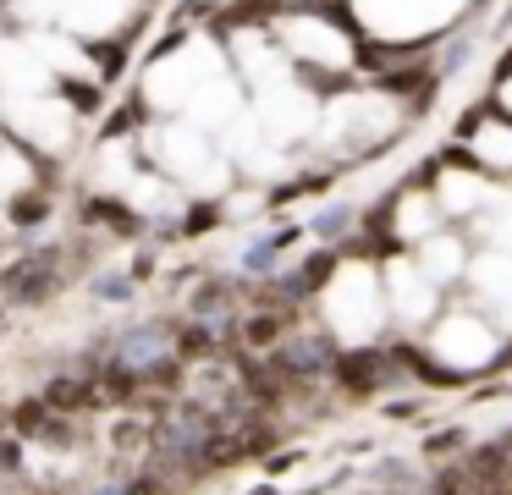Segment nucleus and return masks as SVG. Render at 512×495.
<instances>
[{"label":"nucleus","instance_id":"nucleus-1","mask_svg":"<svg viewBox=\"0 0 512 495\" xmlns=\"http://www.w3.org/2000/svg\"><path fill=\"white\" fill-rule=\"evenodd\" d=\"M67 275H72L67 248H56V242H50V248H28L0 270V303L6 308H39L67 286Z\"/></svg>","mask_w":512,"mask_h":495},{"label":"nucleus","instance_id":"nucleus-2","mask_svg":"<svg viewBox=\"0 0 512 495\" xmlns=\"http://www.w3.org/2000/svg\"><path fill=\"white\" fill-rule=\"evenodd\" d=\"M171 352H177L182 363H199L215 352V325L210 319H188L182 330H171Z\"/></svg>","mask_w":512,"mask_h":495},{"label":"nucleus","instance_id":"nucleus-3","mask_svg":"<svg viewBox=\"0 0 512 495\" xmlns=\"http://www.w3.org/2000/svg\"><path fill=\"white\" fill-rule=\"evenodd\" d=\"M111 446L122 451V457H133V451L155 446V429H149V424H138V418H122V424H116V435H111Z\"/></svg>","mask_w":512,"mask_h":495},{"label":"nucleus","instance_id":"nucleus-4","mask_svg":"<svg viewBox=\"0 0 512 495\" xmlns=\"http://www.w3.org/2000/svg\"><path fill=\"white\" fill-rule=\"evenodd\" d=\"M226 303H232V297H226V281H204L199 292H193L188 308H193V319H215Z\"/></svg>","mask_w":512,"mask_h":495},{"label":"nucleus","instance_id":"nucleus-5","mask_svg":"<svg viewBox=\"0 0 512 495\" xmlns=\"http://www.w3.org/2000/svg\"><path fill=\"white\" fill-rule=\"evenodd\" d=\"M281 325H287L281 314H254V319H243V341L248 347H270L281 336Z\"/></svg>","mask_w":512,"mask_h":495},{"label":"nucleus","instance_id":"nucleus-6","mask_svg":"<svg viewBox=\"0 0 512 495\" xmlns=\"http://www.w3.org/2000/svg\"><path fill=\"white\" fill-rule=\"evenodd\" d=\"M94 297H105V303H127V297H133V281H127V275H94Z\"/></svg>","mask_w":512,"mask_h":495},{"label":"nucleus","instance_id":"nucleus-7","mask_svg":"<svg viewBox=\"0 0 512 495\" xmlns=\"http://www.w3.org/2000/svg\"><path fill=\"white\" fill-rule=\"evenodd\" d=\"M12 220H17V226H34V220H45V198H23Z\"/></svg>","mask_w":512,"mask_h":495},{"label":"nucleus","instance_id":"nucleus-8","mask_svg":"<svg viewBox=\"0 0 512 495\" xmlns=\"http://www.w3.org/2000/svg\"><path fill=\"white\" fill-rule=\"evenodd\" d=\"M265 264H276V253H270V248H254V253H248V270H265Z\"/></svg>","mask_w":512,"mask_h":495},{"label":"nucleus","instance_id":"nucleus-9","mask_svg":"<svg viewBox=\"0 0 512 495\" xmlns=\"http://www.w3.org/2000/svg\"><path fill=\"white\" fill-rule=\"evenodd\" d=\"M0 325H6V303H0Z\"/></svg>","mask_w":512,"mask_h":495}]
</instances>
